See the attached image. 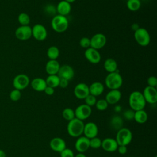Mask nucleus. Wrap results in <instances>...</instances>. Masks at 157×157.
<instances>
[{"mask_svg":"<svg viewBox=\"0 0 157 157\" xmlns=\"http://www.w3.org/2000/svg\"><path fill=\"white\" fill-rule=\"evenodd\" d=\"M128 102L129 107L134 111L144 109L147 103L142 93L139 91H132L129 94Z\"/></svg>","mask_w":157,"mask_h":157,"instance_id":"1","label":"nucleus"},{"mask_svg":"<svg viewBox=\"0 0 157 157\" xmlns=\"http://www.w3.org/2000/svg\"><path fill=\"white\" fill-rule=\"evenodd\" d=\"M105 85L110 90H119L123 85V78L121 74L115 71L109 73L105 78Z\"/></svg>","mask_w":157,"mask_h":157,"instance_id":"2","label":"nucleus"},{"mask_svg":"<svg viewBox=\"0 0 157 157\" xmlns=\"http://www.w3.org/2000/svg\"><path fill=\"white\" fill-rule=\"evenodd\" d=\"M84 125L83 121L74 118L69 121L67 125L68 134L73 137H78L83 132Z\"/></svg>","mask_w":157,"mask_h":157,"instance_id":"3","label":"nucleus"},{"mask_svg":"<svg viewBox=\"0 0 157 157\" xmlns=\"http://www.w3.org/2000/svg\"><path fill=\"white\" fill-rule=\"evenodd\" d=\"M52 28L56 33H62L65 32L69 27V21L66 16L56 15L51 21Z\"/></svg>","mask_w":157,"mask_h":157,"instance_id":"4","label":"nucleus"},{"mask_svg":"<svg viewBox=\"0 0 157 157\" xmlns=\"http://www.w3.org/2000/svg\"><path fill=\"white\" fill-rule=\"evenodd\" d=\"M115 139L116 140L118 145L127 146L132 141V133L130 129L126 128H121L118 130Z\"/></svg>","mask_w":157,"mask_h":157,"instance_id":"5","label":"nucleus"},{"mask_svg":"<svg viewBox=\"0 0 157 157\" xmlns=\"http://www.w3.org/2000/svg\"><path fill=\"white\" fill-rule=\"evenodd\" d=\"M134 37L136 42L142 47L147 46L150 42V35L144 28H139L134 31Z\"/></svg>","mask_w":157,"mask_h":157,"instance_id":"6","label":"nucleus"},{"mask_svg":"<svg viewBox=\"0 0 157 157\" xmlns=\"http://www.w3.org/2000/svg\"><path fill=\"white\" fill-rule=\"evenodd\" d=\"M30 83L29 77L24 74L17 75L13 79L12 84L15 89L20 91L25 89Z\"/></svg>","mask_w":157,"mask_h":157,"instance_id":"7","label":"nucleus"},{"mask_svg":"<svg viewBox=\"0 0 157 157\" xmlns=\"http://www.w3.org/2000/svg\"><path fill=\"white\" fill-rule=\"evenodd\" d=\"M107 42V38L102 33H96L90 39V47L99 50L103 48Z\"/></svg>","mask_w":157,"mask_h":157,"instance_id":"8","label":"nucleus"},{"mask_svg":"<svg viewBox=\"0 0 157 157\" xmlns=\"http://www.w3.org/2000/svg\"><path fill=\"white\" fill-rule=\"evenodd\" d=\"M32 36L38 41L44 40L47 37V31L42 24H36L32 28Z\"/></svg>","mask_w":157,"mask_h":157,"instance_id":"9","label":"nucleus"},{"mask_svg":"<svg viewBox=\"0 0 157 157\" xmlns=\"http://www.w3.org/2000/svg\"><path fill=\"white\" fill-rule=\"evenodd\" d=\"M91 107L85 104H81L77 107L74 110L75 117L78 120L83 121L91 115Z\"/></svg>","mask_w":157,"mask_h":157,"instance_id":"10","label":"nucleus"},{"mask_svg":"<svg viewBox=\"0 0 157 157\" xmlns=\"http://www.w3.org/2000/svg\"><path fill=\"white\" fill-rule=\"evenodd\" d=\"M15 37L20 40H26L32 37L31 27L29 25L20 26L15 31Z\"/></svg>","mask_w":157,"mask_h":157,"instance_id":"11","label":"nucleus"},{"mask_svg":"<svg viewBox=\"0 0 157 157\" xmlns=\"http://www.w3.org/2000/svg\"><path fill=\"white\" fill-rule=\"evenodd\" d=\"M145 102L153 104L157 102V90L155 87L147 86L142 92Z\"/></svg>","mask_w":157,"mask_h":157,"instance_id":"12","label":"nucleus"},{"mask_svg":"<svg viewBox=\"0 0 157 157\" xmlns=\"http://www.w3.org/2000/svg\"><path fill=\"white\" fill-rule=\"evenodd\" d=\"M84 55L87 61L91 64H98L101 59V56L98 50L91 47H89L85 50Z\"/></svg>","mask_w":157,"mask_h":157,"instance_id":"13","label":"nucleus"},{"mask_svg":"<svg viewBox=\"0 0 157 157\" xmlns=\"http://www.w3.org/2000/svg\"><path fill=\"white\" fill-rule=\"evenodd\" d=\"M74 94L78 99H84L89 94V86L85 83H79L74 89Z\"/></svg>","mask_w":157,"mask_h":157,"instance_id":"14","label":"nucleus"},{"mask_svg":"<svg viewBox=\"0 0 157 157\" xmlns=\"http://www.w3.org/2000/svg\"><path fill=\"white\" fill-rule=\"evenodd\" d=\"M57 75L60 78L66 79L68 81H69L74 77L75 72L72 66L68 64H64L60 66Z\"/></svg>","mask_w":157,"mask_h":157,"instance_id":"15","label":"nucleus"},{"mask_svg":"<svg viewBox=\"0 0 157 157\" xmlns=\"http://www.w3.org/2000/svg\"><path fill=\"white\" fill-rule=\"evenodd\" d=\"M83 134H84L85 137L89 139L97 137L98 134V126L96 123L91 121L85 124Z\"/></svg>","mask_w":157,"mask_h":157,"instance_id":"16","label":"nucleus"},{"mask_svg":"<svg viewBox=\"0 0 157 157\" xmlns=\"http://www.w3.org/2000/svg\"><path fill=\"white\" fill-rule=\"evenodd\" d=\"M75 148L78 153H84L90 148V139L85 136H80L75 142Z\"/></svg>","mask_w":157,"mask_h":157,"instance_id":"17","label":"nucleus"},{"mask_svg":"<svg viewBox=\"0 0 157 157\" xmlns=\"http://www.w3.org/2000/svg\"><path fill=\"white\" fill-rule=\"evenodd\" d=\"M49 145L52 150L58 153H60L66 148V144L64 140L59 137H56L52 139Z\"/></svg>","mask_w":157,"mask_h":157,"instance_id":"18","label":"nucleus"},{"mask_svg":"<svg viewBox=\"0 0 157 157\" xmlns=\"http://www.w3.org/2000/svg\"><path fill=\"white\" fill-rule=\"evenodd\" d=\"M118 145L115 139L107 137L102 140L101 147L107 152H114L117 150Z\"/></svg>","mask_w":157,"mask_h":157,"instance_id":"19","label":"nucleus"},{"mask_svg":"<svg viewBox=\"0 0 157 157\" xmlns=\"http://www.w3.org/2000/svg\"><path fill=\"white\" fill-rule=\"evenodd\" d=\"M121 93L119 90H110L105 95V99L109 104H115L120 100Z\"/></svg>","mask_w":157,"mask_h":157,"instance_id":"20","label":"nucleus"},{"mask_svg":"<svg viewBox=\"0 0 157 157\" xmlns=\"http://www.w3.org/2000/svg\"><path fill=\"white\" fill-rule=\"evenodd\" d=\"M56 10L59 15L66 16L71 11V4L64 0H62L57 4Z\"/></svg>","mask_w":157,"mask_h":157,"instance_id":"21","label":"nucleus"},{"mask_svg":"<svg viewBox=\"0 0 157 157\" xmlns=\"http://www.w3.org/2000/svg\"><path fill=\"white\" fill-rule=\"evenodd\" d=\"M60 64L57 60H48L45 64V71L48 75H57Z\"/></svg>","mask_w":157,"mask_h":157,"instance_id":"22","label":"nucleus"},{"mask_svg":"<svg viewBox=\"0 0 157 157\" xmlns=\"http://www.w3.org/2000/svg\"><path fill=\"white\" fill-rule=\"evenodd\" d=\"M30 84L32 88L38 92L44 91L47 86L45 80L40 77L34 78L30 82Z\"/></svg>","mask_w":157,"mask_h":157,"instance_id":"23","label":"nucleus"},{"mask_svg":"<svg viewBox=\"0 0 157 157\" xmlns=\"http://www.w3.org/2000/svg\"><path fill=\"white\" fill-rule=\"evenodd\" d=\"M104 91V85L100 82H94L89 86L90 94L96 97L102 94Z\"/></svg>","mask_w":157,"mask_h":157,"instance_id":"24","label":"nucleus"},{"mask_svg":"<svg viewBox=\"0 0 157 157\" xmlns=\"http://www.w3.org/2000/svg\"><path fill=\"white\" fill-rule=\"evenodd\" d=\"M118 64L117 61L113 58H107L104 61V68L108 72L111 73L117 71Z\"/></svg>","mask_w":157,"mask_h":157,"instance_id":"25","label":"nucleus"},{"mask_svg":"<svg viewBox=\"0 0 157 157\" xmlns=\"http://www.w3.org/2000/svg\"><path fill=\"white\" fill-rule=\"evenodd\" d=\"M134 120L139 124H144L148 120L147 113L144 109L134 111Z\"/></svg>","mask_w":157,"mask_h":157,"instance_id":"26","label":"nucleus"},{"mask_svg":"<svg viewBox=\"0 0 157 157\" xmlns=\"http://www.w3.org/2000/svg\"><path fill=\"white\" fill-rule=\"evenodd\" d=\"M59 80L60 78L58 75H48L45 79L47 86L55 88L59 86Z\"/></svg>","mask_w":157,"mask_h":157,"instance_id":"27","label":"nucleus"},{"mask_svg":"<svg viewBox=\"0 0 157 157\" xmlns=\"http://www.w3.org/2000/svg\"><path fill=\"white\" fill-rule=\"evenodd\" d=\"M47 56L50 60H56L59 56V50L55 45L50 46L47 51Z\"/></svg>","mask_w":157,"mask_h":157,"instance_id":"28","label":"nucleus"},{"mask_svg":"<svg viewBox=\"0 0 157 157\" xmlns=\"http://www.w3.org/2000/svg\"><path fill=\"white\" fill-rule=\"evenodd\" d=\"M127 8L132 12L138 10L141 7V2L140 0H128L126 2Z\"/></svg>","mask_w":157,"mask_h":157,"instance_id":"29","label":"nucleus"},{"mask_svg":"<svg viewBox=\"0 0 157 157\" xmlns=\"http://www.w3.org/2000/svg\"><path fill=\"white\" fill-rule=\"evenodd\" d=\"M110 125L115 130H119L122 128L123 120L120 116H114L110 121Z\"/></svg>","mask_w":157,"mask_h":157,"instance_id":"30","label":"nucleus"},{"mask_svg":"<svg viewBox=\"0 0 157 157\" xmlns=\"http://www.w3.org/2000/svg\"><path fill=\"white\" fill-rule=\"evenodd\" d=\"M62 116L64 118V119L67 120V121H71L72 119H74L75 117V113L74 110L72 109L71 108H65L63 112H62Z\"/></svg>","mask_w":157,"mask_h":157,"instance_id":"31","label":"nucleus"},{"mask_svg":"<svg viewBox=\"0 0 157 157\" xmlns=\"http://www.w3.org/2000/svg\"><path fill=\"white\" fill-rule=\"evenodd\" d=\"M18 21L21 26L29 25L30 23V17L26 13L21 12L18 16Z\"/></svg>","mask_w":157,"mask_h":157,"instance_id":"32","label":"nucleus"},{"mask_svg":"<svg viewBox=\"0 0 157 157\" xmlns=\"http://www.w3.org/2000/svg\"><path fill=\"white\" fill-rule=\"evenodd\" d=\"M102 140L98 137H95L90 139V148L98 149L101 147Z\"/></svg>","mask_w":157,"mask_h":157,"instance_id":"33","label":"nucleus"},{"mask_svg":"<svg viewBox=\"0 0 157 157\" xmlns=\"http://www.w3.org/2000/svg\"><path fill=\"white\" fill-rule=\"evenodd\" d=\"M108 105H109V104L107 103V102L105 101V99H99L98 101H96L95 104L96 108L100 111H104L106 110L107 108L108 107Z\"/></svg>","mask_w":157,"mask_h":157,"instance_id":"34","label":"nucleus"},{"mask_svg":"<svg viewBox=\"0 0 157 157\" xmlns=\"http://www.w3.org/2000/svg\"><path fill=\"white\" fill-rule=\"evenodd\" d=\"M21 97V91L18 90L14 89L12 90L9 94V98L11 101H18L20 99Z\"/></svg>","mask_w":157,"mask_h":157,"instance_id":"35","label":"nucleus"},{"mask_svg":"<svg viewBox=\"0 0 157 157\" xmlns=\"http://www.w3.org/2000/svg\"><path fill=\"white\" fill-rule=\"evenodd\" d=\"M85 104L88 105L90 107H92L93 105H95L96 102L97 101L96 100V97L89 94L85 99Z\"/></svg>","mask_w":157,"mask_h":157,"instance_id":"36","label":"nucleus"},{"mask_svg":"<svg viewBox=\"0 0 157 157\" xmlns=\"http://www.w3.org/2000/svg\"><path fill=\"white\" fill-rule=\"evenodd\" d=\"M79 45L82 48H88L90 47V39L87 37H83L79 41Z\"/></svg>","mask_w":157,"mask_h":157,"instance_id":"37","label":"nucleus"},{"mask_svg":"<svg viewBox=\"0 0 157 157\" xmlns=\"http://www.w3.org/2000/svg\"><path fill=\"white\" fill-rule=\"evenodd\" d=\"M61 157H74V153L73 151L70 148H66L60 153Z\"/></svg>","mask_w":157,"mask_h":157,"instance_id":"38","label":"nucleus"},{"mask_svg":"<svg viewBox=\"0 0 157 157\" xmlns=\"http://www.w3.org/2000/svg\"><path fill=\"white\" fill-rule=\"evenodd\" d=\"M148 86L156 88L157 86V78L155 76H150L147 78Z\"/></svg>","mask_w":157,"mask_h":157,"instance_id":"39","label":"nucleus"},{"mask_svg":"<svg viewBox=\"0 0 157 157\" xmlns=\"http://www.w3.org/2000/svg\"><path fill=\"white\" fill-rule=\"evenodd\" d=\"M134 111L132 110V109L126 110L123 112L124 117L128 120H131L134 119Z\"/></svg>","mask_w":157,"mask_h":157,"instance_id":"40","label":"nucleus"},{"mask_svg":"<svg viewBox=\"0 0 157 157\" xmlns=\"http://www.w3.org/2000/svg\"><path fill=\"white\" fill-rule=\"evenodd\" d=\"M69 85V81L66 79L64 78H60L59 83V86L62 88H66Z\"/></svg>","mask_w":157,"mask_h":157,"instance_id":"41","label":"nucleus"},{"mask_svg":"<svg viewBox=\"0 0 157 157\" xmlns=\"http://www.w3.org/2000/svg\"><path fill=\"white\" fill-rule=\"evenodd\" d=\"M118 152L121 154V155H124L126 153L127 151H128V148H127V146H124V145H118L117 150Z\"/></svg>","mask_w":157,"mask_h":157,"instance_id":"42","label":"nucleus"},{"mask_svg":"<svg viewBox=\"0 0 157 157\" xmlns=\"http://www.w3.org/2000/svg\"><path fill=\"white\" fill-rule=\"evenodd\" d=\"M44 91L45 92V93L47 95L52 96V95H53V94H54V93H55V88H52V87H50V86H47Z\"/></svg>","mask_w":157,"mask_h":157,"instance_id":"43","label":"nucleus"},{"mask_svg":"<svg viewBox=\"0 0 157 157\" xmlns=\"http://www.w3.org/2000/svg\"><path fill=\"white\" fill-rule=\"evenodd\" d=\"M139 28H140V27H139V25H138L137 23H133V24L131 25V29H132L134 31H136V30L138 29Z\"/></svg>","mask_w":157,"mask_h":157,"instance_id":"44","label":"nucleus"},{"mask_svg":"<svg viewBox=\"0 0 157 157\" xmlns=\"http://www.w3.org/2000/svg\"><path fill=\"white\" fill-rule=\"evenodd\" d=\"M74 157H86V155L83 153H78Z\"/></svg>","mask_w":157,"mask_h":157,"instance_id":"45","label":"nucleus"},{"mask_svg":"<svg viewBox=\"0 0 157 157\" xmlns=\"http://www.w3.org/2000/svg\"><path fill=\"white\" fill-rule=\"evenodd\" d=\"M0 157H6V154L2 150H0Z\"/></svg>","mask_w":157,"mask_h":157,"instance_id":"46","label":"nucleus"},{"mask_svg":"<svg viewBox=\"0 0 157 157\" xmlns=\"http://www.w3.org/2000/svg\"><path fill=\"white\" fill-rule=\"evenodd\" d=\"M64 1H67V2H69V3L71 4V3L74 2H75L76 0H64Z\"/></svg>","mask_w":157,"mask_h":157,"instance_id":"47","label":"nucleus"},{"mask_svg":"<svg viewBox=\"0 0 157 157\" xmlns=\"http://www.w3.org/2000/svg\"><path fill=\"white\" fill-rule=\"evenodd\" d=\"M131 157H134V156H131Z\"/></svg>","mask_w":157,"mask_h":157,"instance_id":"48","label":"nucleus"},{"mask_svg":"<svg viewBox=\"0 0 157 157\" xmlns=\"http://www.w3.org/2000/svg\"><path fill=\"white\" fill-rule=\"evenodd\" d=\"M155 157H157V156H155Z\"/></svg>","mask_w":157,"mask_h":157,"instance_id":"49","label":"nucleus"}]
</instances>
